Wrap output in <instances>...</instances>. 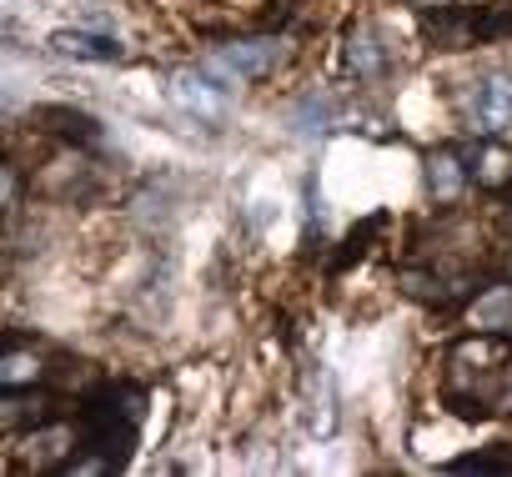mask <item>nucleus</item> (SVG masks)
Masks as SVG:
<instances>
[{"label": "nucleus", "instance_id": "f257e3e1", "mask_svg": "<svg viewBox=\"0 0 512 477\" xmlns=\"http://www.w3.org/2000/svg\"><path fill=\"white\" fill-rule=\"evenodd\" d=\"M447 402L467 417L512 412V342L497 332H477L447 352Z\"/></svg>", "mask_w": 512, "mask_h": 477}, {"label": "nucleus", "instance_id": "f03ea898", "mask_svg": "<svg viewBox=\"0 0 512 477\" xmlns=\"http://www.w3.org/2000/svg\"><path fill=\"white\" fill-rule=\"evenodd\" d=\"M141 422H146V392L131 387V382H116L106 387L101 397H91V407L81 412V442L76 447H91L101 457H111L116 467L131 462V447L141 437Z\"/></svg>", "mask_w": 512, "mask_h": 477}, {"label": "nucleus", "instance_id": "7ed1b4c3", "mask_svg": "<svg viewBox=\"0 0 512 477\" xmlns=\"http://www.w3.org/2000/svg\"><path fill=\"white\" fill-rule=\"evenodd\" d=\"M462 116L477 136H502L512 131V76L507 71H482L462 101Z\"/></svg>", "mask_w": 512, "mask_h": 477}, {"label": "nucleus", "instance_id": "20e7f679", "mask_svg": "<svg viewBox=\"0 0 512 477\" xmlns=\"http://www.w3.org/2000/svg\"><path fill=\"white\" fill-rule=\"evenodd\" d=\"M277 61H282V41H272V36H256V41H231V46H221V51L211 56V66H216V71L241 76V81L267 76Z\"/></svg>", "mask_w": 512, "mask_h": 477}, {"label": "nucleus", "instance_id": "39448f33", "mask_svg": "<svg viewBox=\"0 0 512 477\" xmlns=\"http://www.w3.org/2000/svg\"><path fill=\"white\" fill-rule=\"evenodd\" d=\"M171 101L186 111V116H196V121H226V111H231V101H226V91L216 86V81H206V76H196V71H176L171 76Z\"/></svg>", "mask_w": 512, "mask_h": 477}, {"label": "nucleus", "instance_id": "423d86ee", "mask_svg": "<svg viewBox=\"0 0 512 477\" xmlns=\"http://www.w3.org/2000/svg\"><path fill=\"white\" fill-rule=\"evenodd\" d=\"M337 422H342V412H337L332 372H327V367H317V372H312V382H307V432H312V437H332V432H337Z\"/></svg>", "mask_w": 512, "mask_h": 477}, {"label": "nucleus", "instance_id": "0eeeda50", "mask_svg": "<svg viewBox=\"0 0 512 477\" xmlns=\"http://www.w3.org/2000/svg\"><path fill=\"white\" fill-rule=\"evenodd\" d=\"M462 186H467V166H462V156H457L452 146H437V151L427 156V191H432V201L452 206V201L462 196Z\"/></svg>", "mask_w": 512, "mask_h": 477}, {"label": "nucleus", "instance_id": "6e6552de", "mask_svg": "<svg viewBox=\"0 0 512 477\" xmlns=\"http://www.w3.org/2000/svg\"><path fill=\"white\" fill-rule=\"evenodd\" d=\"M51 51L71 56V61H121V46L111 36H96V31H56Z\"/></svg>", "mask_w": 512, "mask_h": 477}, {"label": "nucleus", "instance_id": "1a4fd4ad", "mask_svg": "<svg viewBox=\"0 0 512 477\" xmlns=\"http://www.w3.org/2000/svg\"><path fill=\"white\" fill-rule=\"evenodd\" d=\"M427 36L442 51H462V46H472V36H482V21L472 11H437V16H427Z\"/></svg>", "mask_w": 512, "mask_h": 477}, {"label": "nucleus", "instance_id": "9d476101", "mask_svg": "<svg viewBox=\"0 0 512 477\" xmlns=\"http://www.w3.org/2000/svg\"><path fill=\"white\" fill-rule=\"evenodd\" d=\"M472 327L477 332H497V337H512V287H492L472 302Z\"/></svg>", "mask_w": 512, "mask_h": 477}, {"label": "nucleus", "instance_id": "9b49d317", "mask_svg": "<svg viewBox=\"0 0 512 477\" xmlns=\"http://www.w3.org/2000/svg\"><path fill=\"white\" fill-rule=\"evenodd\" d=\"M41 357L36 352H26V347H6V357H0V387H6V392H21V387H36L41 382Z\"/></svg>", "mask_w": 512, "mask_h": 477}, {"label": "nucleus", "instance_id": "f8f14e48", "mask_svg": "<svg viewBox=\"0 0 512 477\" xmlns=\"http://www.w3.org/2000/svg\"><path fill=\"white\" fill-rule=\"evenodd\" d=\"M382 66H387V51H382V36H377L372 26H362V31H352V71H357L362 81H372V76H382Z\"/></svg>", "mask_w": 512, "mask_h": 477}, {"label": "nucleus", "instance_id": "ddd939ff", "mask_svg": "<svg viewBox=\"0 0 512 477\" xmlns=\"http://www.w3.org/2000/svg\"><path fill=\"white\" fill-rule=\"evenodd\" d=\"M477 181H482V186H507V181H512V151H507V146L477 151Z\"/></svg>", "mask_w": 512, "mask_h": 477}]
</instances>
